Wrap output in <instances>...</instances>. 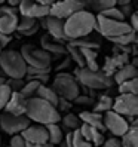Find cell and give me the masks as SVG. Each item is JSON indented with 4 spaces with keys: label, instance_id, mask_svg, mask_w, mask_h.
<instances>
[{
    "label": "cell",
    "instance_id": "cell-22",
    "mask_svg": "<svg viewBox=\"0 0 138 147\" xmlns=\"http://www.w3.org/2000/svg\"><path fill=\"white\" fill-rule=\"evenodd\" d=\"M111 7H116V0H91V2H85V11L91 13L97 12L98 15H101L102 12L111 9Z\"/></svg>",
    "mask_w": 138,
    "mask_h": 147
},
{
    "label": "cell",
    "instance_id": "cell-9",
    "mask_svg": "<svg viewBox=\"0 0 138 147\" xmlns=\"http://www.w3.org/2000/svg\"><path fill=\"white\" fill-rule=\"evenodd\" d=\"M111 110L114 113L123 116V117H137L138 115V97L137 95L123 94L119 95L116 100H113V107Z\"/></svg>",
    "mask_w": 138,
    "mask_h": 147
},
{
    "label": "cell",
    "instance_id": "cell-10",
    "mask_svg": "<svg viewBox=\"0 0 138 147\" xmlns=\"http://www.w3.org/2000/svg\"><path fill=\"white\" fill-rule=\"evenodd\" d=\"M31 122L25 116H12L7 113H0V128L9 135H18L25 131Z\"/></svg>",
    "mask_w": 138,
    "mask_h": 147
},
{
    "label": "cell",
    "instance_id": "cell-50",
    "mask_svg": "<svg viewBox=\"0 0 138 147\" xmlns=\"http://www.w3.org/2000/svg\"><path fill=\"white\" fill-rule=\"evenodd\" d=\"M5 83H6V79H5V77H0V86L5 85Z\"/></svg>",
    "mask_w": 138,
    "mask_h": 147
},
{
    "label": "cell",
    "instance_id": "cell-28",
    "mask_svg": "<svg viewBox=\"0 0 138 147\" xmlns=\"http://www.w3.org/2000/svg\"><path fill=\"white\" fill-rule=\"evenodd\" d=\"M61 122H63V126H64V129L67 132H73V131H76V129H79L80 125H82L79 117H77L76 115H73V113H67L64 117H61Z\"/></svg>",
    "mask_w": 138,
    "mask_h": 147
},
{
    "label": "cell",
    "instance_id": "cell-38",
    "mask_svg": "<svg viewBox=\"0 0 138 147\" xmlns=\"http://www.w3.org/2000/svg\"><path fill=\"white\" fill-rule=\"evenodd\" d=\"M50 73L49 68H34V67H27L25 70V76H48Z\"/></svg>",
    "mask_w": 138,
    "mask_h": 147
},
{
    "label": "cell",
    "instance_id": "cell-37",
    "mask_svg": "<svg viewBox=\"0 0 138 147\" xmlns=\"http://www.w3.org/2000/svg\"><path fill=\"white\" fill-rule=\"evenodd\" d=\"M24 79H6V85L9 86L12 92H20L24 86Z\"/></svg>",
    "mask_w": 138,
    "mask_h": 147
},
{
    "label": "cell",
    "instance_id": "cell-36",
    "mask_svg": "<svg viewBox=\"0 0 138 147\" xmlns=\"http://www.w3.org/2000/svg\"><path fill=\"white\" fill-rule=\"evenodd\" d=\"M101 16H104L107 20H111V21H125L123 15L120 13V11L117 7H111V9H107L106 12H102Z\"/></svg>",
    "mask_w": 138,
    "mask_h": 147
},
{
    "label": "cell",
    "instance_id": "cell-30",
    "mask_svg": "<svg viewBox=\"0 0 138 147\" xmlns=\"http://www.w3.org/2000/svg\"><path fill=\"white\" fill-rule=\"evenodd\" d=\"M108 40L111 43H114L116 46H131L134 43H137V33H129V34H125V36H119Z\"/></svg>",
    "mask_w": 138,
    "mask_h": 147
},
{
    "label": "cell",
    "instance_id": "cell-55",
    "mask_svg": "<svg viewBox=\"0 0 138 147\" xmlns=\"http://www.w3.org/2000/svg\"><path fill=\"white\" fill-rule=\"evenodd\" d=\"M7 147H9V146H7Z\"/></svg>",
    "mask_w": 138,
    "mask_h": 147
},
{
    "label": "cell",
    "instance_id": "cell-25",
    "mask_svg": "<svg viewBox=\"0 0 138 147\" xmlns=\"http://www.w3.org/2000/svg\"><path fill=\"white\" fill-rule=\"evenodd\" d=\"M46 131H48V137H49L48 143L52 147L61 144L64 141V131H63V128L59 125H48Z\"/></svg>",
    "mask_w": 138,
    "mask_h": 147
},
{
    "label": "cell",
    "instance_id": "cell-8",
    "mask_svg": "<svg viewBox=\"0 0 138 147\" xmlns=\"http://www.w3.org/2000/svg\"><path fill=\"white\" fill-rule=\"evenodd\" d=\"M85 11V2L83 0H63V2H55L49 9V15L55 16L58 20L65 21L71 15Z\"/></svg>",
    "mask_w": 138,
    "mask_h": 147
},
{
    "label": "cell",
    "instance_id": "cell-34",
    "mask_svg": "<svg viewBox=\"0 0 138 147\" xmlns=\"http://www.w3.org/2000/svg\"><path fill=\"white\" fill-rule=\"evenodd\" d=\"M71 147H92V146L82 137L79 129H76L71 132Z\"/></svg>",
    "mask_w": 138,
    "mask_h": 147
},
{
    "label": "cell",
    "instance_id": "cell-53",
    "mask_svg": "<svg viewBox=\"0 0 138 147\" xmlns=\"http://www.w3.org/2000/svg\"><path fill=\"white\" fill-rule=\"evenodd\" d=\"M2 5H5V2H0V6H2Z\"/></svg>",
    "mask_w": 138,
    "mask_h": 147
},
{
    "label": "cell",
    "instance_id": "cell-26",
    "mask_svg": "<svg viewBox=\"0 0 138 147\" xmlns=\"http://www.w3.org/2000/svg\"><path fill=\"white\" fill-rule=\"evenodd\" d=\"M120 138L122 147H138V128L129 126V129Z\"/></svg>",
    "mask_w": 138,
    "mask_h": 147
},
{
    "label": "cell",
    "instance_id": "cell-19",
    "mask_svg": "<svg viewBox=\"0 0 138 147\" xmlns=\"http://www.w3.org/2000/svg\"><path fill=\"white\" fill-rule=\"evenodd\" d=\"M79 120L83 125L95 128L97 131H100V132L106 131L104 125H102V115L95 113V111H82V113L79 115Z\"/></svg>",
    "mask_w": 138,
    "mask_h": 147
},
{
    "label": "cell",
    "instance_id": "cell-1",
    "mask_svg": "<svg viewBox=\"0 0 138 147\" xmlns=\"http://www.w3.org/2000/svg\"><path fill=\"white\" fill-rule=\"evenodd\" d=\"M25 117L30 122H36V125L48 126V125H58L61 122V113L49 102L43 101L37 97H33L27 100L25 107Z\"/></svg>",
    "mask_w": 138,
    "mask_h": 147
},
{
    "label": "cell",
    "instance_id": "cell-17",
    "mask_svg": "<svg viewBox=\"0 0 138 147\" xmlns=\"http://www.w3.org/2000/svg\"><path fill=\"white\" fill-rule=\"evenodd\" d=\"M79 131H80V134H82V137L85 138L86 141H88L92 147L95 146V147H100V146H102V143H104V134L102 132H100V131H97L95 128H91V126H88V125H80V128H79Z\"/></svg>",
    "mask_w": 138,
    "mask_h": 147
},
{
    "label": "cell",
    "instance_id": "cell-40",
    "mask_svg": "<svg viewBox=\"0 0 138 147\" xmlns=\"http://www.w3.org/2000/svg\"><path fill=\"white\" fill-rule=\"evenodd\" d=\"M25 140L18 134V135H12V138H11V144H9V147H25Z\"/></svg>",
    "mask_w": 138,
    "mask_h": 147
},
{
    "label": "cell",
    "instance_id": "cell-6",
    "mask_svg": "<svg viewBox=\"0 0 138 147\" xmlns=\"http://www.w3.org/2000/svg\"><path fill=\"white\" fill-rule=\"evenodd\" d=\"M74 77L77 83H80L89 89H107L113 85V79L101 71H91L86 68H76Z\"/></svg>",
    "mask_w": 138,
    "mask_h": 147
},
{
    "label": "cell",
    "instance_id": "cell-15",
    "mask_svg": "<svg viewBox=\"0 0 138 147\" xmlns=\"http://www.w3.org/2000/svg\"><path fill=\"white\" fill-rule=\"evenodd\" d=\"M25 107H27V100L20 92H12L5 107V113L12 116H25Z\"/></svg>",
    "mask_w": 138,
    "mask_h": 147
},
{
    "label": "cell",
    "instance_id": "cell-51",
    "mask_svg": "<svg viewBox=\"0 0 138 147\" xmlns=\"http://www.w3.org/2000/svg\"><path fill=\"white\" fill-rule=\"evenodd\" d=\"M0 77H5V74H3V71L0 70Z\"/></svg>",
    "mask_w": 138,
    "mask_h": 147
},
{
    "label": "cell",
    "instance_id": "cell-45",
    "mask_svg": "<svg viewBox=\"0 0 138 147\" xmlns=\"http://www.w3.org/2000/svg\"><path fill=\"white\" fill-rule=\"evenodd\" d=\"M71 107V102L70 101H65V100H63V98H59L58 100V106H57V110L59 111V110H68Z\"/></svg>",
    "mask_w": 138,
    "mask_h": 147
},
{
    "label": "cell",
    "instance_id": "cell-11",
    "mask_svg": "<svg viewBox=\"0 0 138 147\" xmlns=\"http://www.w3.org/2000/svg\"><path fill=\"white\" fill-rule=\"evenodd\" d=\"M102 125H104L106 131H110L113 134V137H122L129 129L126 119L123 116L114 113L113 110H110V111L102 115Z\"/></svg>",
    "mask_w": 138,
    "mask_h": 147
},
{
    "label": "cell",
    "instance_id": "cell-20",
    "mask_svg": "<svg viewBox=\"0 0 138 147\" xmlns=\"http://www.w3.org/2000/svg\"><path fill=\"white\" fill-rule=\"evenodd\" d=\"M135 77H138V68L132 67L131 64H126L123 67H120L119 70L113 74V83H123V82H128V80H131V79H135Z\"/></svg>",
    "mask_w": 138,
    "mask_h": 147
},
{
    "label": "cell",
    "instance_id": "cell-12",
    "mask_svg": "<svg viewBox=\"0 0 138 147\" xmlns=\"http://www.w3.org/2000/svg\"><path fill=\"white\" fill-rule=\"evenodd\" d=\"M49 9L50 7L40 6L37 2H33V0H22V2H20V6H18V12L21 13V16L33 18L36 21L48 16L49 15Z\"/></svg>",
    "mask_w": 138,
    "mask_h": 147
},
{
    "label": "cell",
    "instance_id": "cell-23",
    "mask_svg": "<svg viewBox=\"0 0 138 147\" xmlns=\"http://www.w3.org/2000/svg\"><path fill=\"white\" fill-rule=\"evenodd\" d=\"M18 15H6V16H0V34L5 36H11L12 33L16 31L18 27Z\"/></svg>",
    "mask_w": 138,
    "mask_h": 147
},
{
    "label": "cell",
    "instance_id": "cell-14",
    "mask_svg": "<svg viewBox=\"0 0 138 147\" xmlns=\"http://www.w3.org/2000/svg\"><path fill=\"white\" fill-rule=\"evenodd\" d=\"M45 28L48 30V36H50L52 39L58 40V42H67L65 36H64V21L58 20L55 16L48 15L45 18Z\"/></svg>",
    "mask_w": 138,
    "mask_h": 147
},
{
    "label": "cell",
    "instance_id": "cell-52",
    "mask_svg": "<svg viewBox=\"0 0 138 147\" xmlns=\"http://www.w3.org/2000/svg\"><path fill=\"white\" fill-rule=\"evenodd\" d=\"M0 147H2V137H0Z\"/></svg>",
    "mask_w": 138,
    "mask_h": 147
},
{
    "label": "cell",
    "instance_id": "cell-33",
    "mask_svg": "<svg viewBox=\"0 0 138 147\" xmlns=\"http://www.w3.org/2000/svg\"><path fill=\"white\" fill-rule=\"evenodd\" d=\"M39 22L33 18H25V16H21L18 20V27H16V31L18 33H24V31H28L31 30L34 25H37Z\"/></svg>",
    "mask_w": 138,
    "mask_h": 147
},
{
    "label": "cell",
    "instance_id": "cell-49",
    "mask_svg": "<svg viewBox=\"0 0 138 147\" xmlns=\"http://www.w3.org/2000/svg\"><path fill=\"white\" fill-rule=\"evenodd\" d=\"M7 6H11V7H15V6H20V2H15V0H9V2L6 3Z\"/></svg>",
    "mask_w": 138,
    "mask_h": 147
},
{
    "label": "cell",
    "instance_id": "cell-13",
    "mask_svg": "<svg viewBox=\"0 0 138 147\" xmlns=\"http://www.w3.org/2000/svg\"><path fill=\"white\" fill-rule=\"evenodd\" d=\"M20 135L25 140V143H30V144H48L49 141L46 126H42V125H30Z\"/></svg>",
    "mask_w": 138,
    "mask_h": 147
},
{
    "label": "cell",
    "instance_id": "cell-27",
    "mask_svg": "<svg viewBox=\"0 0 138 147\" xmlns=\"http://www.w3.org/2000/svg\"><path fill=\"white\" fill-rule=\"evenodd\" d=\"M111 107H113V98L108 97V95H102V97L94 104V110L95 113H100V115H104L107 113V111L111 110Z\"/></svg>",
    "mask_w": 138,
    "mask_h": 147
},
{
    "label": "cell",
    "instance_id": "cell-44",
    "mask_svg": "<svg viewBox=\"0 0 138 147\" xmlns=\"http://www.w3.org/2000/svg\"><path fill=\"white\" fill-rule=\"evenodd\" d=\"M129 18H131V22H128L129 27H131V30H132L134 33H137V30H138V13L134 12L131 16H129Z\"/></svg>",
    "mask_w": 138,
    "mask_h": 147
},
{
    "label": "cell",
    "instance_id": "cell-42",
    "mask_svg": "<svg viewBox=\"0 0 138 147\" xmlns=\"http://www.w3.org/2000/svg\"><path fill=\"white\" fill-rule=\"evenodd\" d=\"M102 147H122V143H120L119 138H106L104 143H102Z\"/></svg>",
    "mask_w": 138,
    "mask_h": 147
},
{
    "label": "cell",
    "instance_id": "cell-54",
    "mask_svg": "<svg viewBox=\"0 0 138 147\" xmlns=\"http://www.w3.org/2000/svg\"><path fill=\"white\" fill-rule=\"evenodd\" d=\"M0 52H2V48H0Z\"/></svg>",
    "mask_w": 138,
    "mask_h": 147
},
{
    "label": "cell",
    "instance_id": "cell-5",
    "mask_svg": "<svg viewBox=\"0 0 138 147\" xmlns=\"http://www.w3.org/2000/svg\"><path fill=\"white\" fill-rule=\"evenodd\" d=\"M95 20H97L95 31L100 36L106 37L107 40L119 37V36H125V34H129V33H134L126 21H111V20H107L101 15H97Z\"/></svg>",
    "mask_w": 138,
    "mask_h": 147
},
{
    "label": "cell",
    "instance_id": "cell-7",
    "mask_svg": "<svg viewBox=\"0 0 138 147\" xmlns=\"http://www.w3.org/2000/svg\"><path fill=\"white\" fill-rule=\"evenodd\" d=\"M20 54L25 61V64H27V67H34V68H49L50 67L52 58L42 48H37L34 45H22Z\"/></svg>",
    "mask_w": 138,
    "mask_h": 147
},
{
    "label": "cell",
    "instance_id": "cell-32",
    "mask_svg": "<svg viewBox=\"0 0 138 147\" xmlns=\"http://www.w3.org/2000/svg\"><path fill=\"white\" fill-rule=\"evenodd\" d=\"M65 51H67V54L71 55V59L77 64V68H85V59H83V57H82V54H80L79 49L65 45Z\"/></svg>",
    "mask_w": 138,
    "mask_h": 147
},
{
    "label": "cell",
    "instance_id": "cell-21",
    "mask_svg": "<svg viewBox=\"0 0 138 147\" xmlns=\"http://www.w3.org/2000/svg\"><path fill=\"white\" fill-rule=\"evenodd\" d=\"M68 46H73L76 49H92V51H97L100 48V39L94 37L92 34L89 36H85L82 39H76V40H68L67 42Z\"/></svg>",
    "mask_w": 138,
    "mask_h": 147
},
{
    "label": "cell",
    "instance_id": "cell-4",
    "mask_svg": "<svg viewBox=\"0 0 138 147\" xmlns=\"http://www.w3.org/2000/svg\"><path fill=\"white\" fill-rule=\"evenodd\" d=\"M50 88L55 91L58 98H63V100L70 101V102L74 101L80 95V86L77 83L76 77L73 74H68V73L57 74Z\"/></svg>",
    "mask_w": 138,
    "mask_h": 147
},
{
    "label": "cell",
    "instance_id": "cell-3",
    "mask_svg": "<svg viewBox=\"0 0 138 147\" xmlns=\"http://www.w3.org/2000/svg\"><path fill=\"white\" fill-rule=\"evenodd\" d=\"M0 70L9 79H24L27 64L22 59L20 51H2L0 52Z\"/></svg>",
    "mask_w": 138,
    "mask_h": 147
},
{
    "label": "cell",
    "instance_id": "cell-39",
    "mask_svg": "<svg viewBox=\"0 0 138 147\" xmlns=\"http://www.w3.org/2000/svg\"><path fill=\"white\" fill-rule=\"evenodd\" d=\"M6 15H18V7H11L7 5L0 6V16H6Z\"/></svg>",
    "mask_w": 138,
    "mask_h": 147
},
{
    "label": "cell",
    "instance_id": "cell-46",
    "mask_svg": "<svg viewBox=\"0 0 138 147\" xmlns=\"http://www.w3.org/2000/svg\"><path fill=\"white\" fill-rule=\"evenodd\" d=\"M11 40H12L11 36H5V34H0V48H5Z\"/></svg>",
    "mask_w": 138,
    "mask_h": 147
},
{
    "label": "cell",
    "instance_id": "cell-48",
    "mask_svg": "<svg viewBox=\"0 0 138 147\" xmlns=\"http://www.w3.org/2000/svg\"><path fill=\"white\" fill-rule=\"evenodd\" d=\"M25 147H52V146H50L49 143L48 144H30V143H27Z\"/></svg>",
    "mask_w": 138,
    "mask_h": 147
},
{
    "label": "cell",
    "instance_id": "cell-24",
    "mask_svg": "<svg viewBox=\"0 0 138 147\" xmlns=\"http://www.w3.org/2000/svg\"><path fill=\"white\" fill-rule=\"evenodd\" d=\"M34 97H37V98H40V100H43V101H46V102H49L50 106H54L55 109H57V106H58V95L55 94V91L50 88V86H46V85H40L39 88H37V91H36V95Z\"/></svg>",
    "mask_w": 138,
    "mask_h": 147
},
{
    "label": "cell",
    "instance_id": "cell-47",
    "mask_svg": "<svg viewBox=\"0 0 138 147\" xmlns=\"http://www.w3.org/2000/svg\"><path fill=\"white\" fill-rule=\"evenodd\" d=\"M37 30H39V24H37V25H34L31 30L24 31V33H20V34H21V36H33V34H36V33H37Z\"/></svg>",
    "mask_w": 138,
    "mask_h": 147
},
{
    "label": "cell",
    "instance_id": "cell-43",
    "mask_svg": "<svg viewBox=\"0 0 138 147\" xmlns=\"http://www.w3.org/2000/svg\"><path fill=\"white\" fill-rule=\"evenodd\" d=\"M117 9L120 11V13L123 15V18H125V20L129 18V16L134 13V7L131 6V3H129V5H125V6H120V7H117Z\"/></svg>",
    "mask_w": 138,
    "mask_h": 147
},
{
    "label": "cell",
    "instance_id": "cell-18",
    "mask_svg": "<svg viewBox=\"0 0 138 147\" xmlns=\"http://www.w3.org/2000/svg\"><path fill=\"white\" fill-rule=\"evenodd\" d=\"M42 42V49L45 51V52H48L49 55L50 54H55V55H65L67 51H65V45L63 42H58L55 39H52L50 36H43L40 39Z\"/></svg>",
    "mask_w": 138,
    "mask_h": 147
},
{
    "label": "cell",
    "instance_id": "cell-31",
    "mask_svg": "<svg viewBox=\"0 0 138 147\" xmlns=\"http://www.w3.org/2000/svg\"><path fill=\"white\" fill-rule=\"evenodd\" d=\"M40 85H42V83L34 82V80H31V82H25V83H24V86H22V89L20 91V94L22 95V97H24L25 100L33 98L34 95H36V91H37V88H39Z\"/></svg>",
    "mask_w": 138,
    "mask_h": 147
},
{
    "label": "cell",
    "instance_id": "cell-2",
    "mask_svg": "<svg viewBox=\"0 0 138 147\" xmlns=\"http://www.w3.org/2000/svg\"><path fill=\"white\" fill-rule=\"evenodd\" d=\"M95 15L88 11H80L64 21V36L68 40L82 39L95 31Z\"/></svg>",
    "mask_w": 138,
    "mask_h": 147
},
{
    "label": "cell",
    "instance_id": "cell-16",
    "mask_svg": "<svg viewBox=\"0 0 138 147\" xmlns=\"http://www.w3.org/2000/svg\"><path fill=\"white\" fill-rule=\"evenodd\" d=\"M129 64V57L126 54H117L114 57H110L106 59V64L102 67V74H106L108 77H113V74L119 70L120 67H123Z\"/></svg>",
    "mask_w": 138,
    "mask_h": 147
},
{
    "label": "cell",
    "instance_id": "cell-41",
    "mask_svg": "<svg viewBox=\"0 0 138 147\" xmlns=\"http://www.w3.org/2000/svg\"><path fill=\"white\" fill-rule=\"evenodd\" d=\"M73 102H76V104H83V106H91V104H94V98L88 97V95H79Z\"/></svg>",
    "mask_w": 138,
    "mask_h": 147
},
{
    "label": "cell",
    "instance_id": "cell-35",
    "mask_svg": "<svg viewBox=\"0 0 138 147\" xmlns=\"http://www.w3.org/2000/svg\"><path fill=\"white\" fill-rule=\"evenodd\" d=\"M11 95H12V91L9 89V86H7L6 83L0 86V111L5 110L7 101H9V98H11Z\"/></svg>",
    "mask_w": 138,
    "mask_h": 147
},
{
    "label": "cell",
    "instance_id": "cell-29",
    "mask_svg": "<svg viewBox=\"0 0 138 147\" xmlns=\"http://www.w3.org/2000/svg\"><path fill=\"white\" fill-rule=\"evenodd\" d=\"M119 94L120 95L129 94V95H137V97H138V77L120 83L119 85Z\"/></svg>",
    "mask_w": 138,
    "mask_h": 147
}]
</instances>
